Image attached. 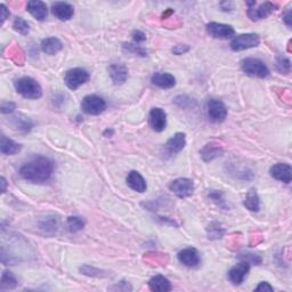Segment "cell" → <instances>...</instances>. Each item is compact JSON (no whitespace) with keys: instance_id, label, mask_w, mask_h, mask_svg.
Instances as JSON below:
<instances>
[{"instance_id":"obj_1","label":"cell","mask_w":292,"mask_h":292,"mask_svg":"<svg viewBox=\"0 0 292 292\" xmlns=\"http://www.w3.org/2000/svg\"><path fill=\"white\" fill-rule=\"evenodd\" d=\"M54 172V162L46 156H34L20 169L21 177L31 183H45Z\"/></svg>"},{"instance_id":"obj_2","label":"cell","mask_w":292,"mask_h":292,"mask_svg":"<svg viewBox=\"0 0 292 292\" xmlns=\"http://www.w3.org/2000/svg\"><path fill=\"white\" fill-rule=\"evenodd\" d=\"M14 86L16 92L28 100H38L43 96L41 86L33 78L23 77L17 79L14 82Z\"/></svg>"},{"instance_id":"obj_3","label":"cell","mask_w":292,"mask_h":292,"mask_svg":"<svg viewBox=\"0 0 292 292\" xmlns=\"http://www.w3.org/2000/svg\"><path fill=\"white\" fill-rule=\"evenodd\" d=\"M241 69L245 74L254 78H267L269 75V69L263 61L254 57H246L241 62Z\"/></svg>"},{"instance_id":"obj_4","label":"cell","mask_w":292,"mask_h":292,"mask_svg":"<svg viewBox=\"0 0 292 292\" xmlns=\"http://www.w3.org/2000/svg\"><path fill=\"white\" fill-rule=\"evenodd\" d=\"M91 79V74L87 70L82 69V67H74L66 71L64 75V82L66 87L71 89V91H77L79 87H81L82 85L87 84Z\"/></svg>"},{"instance_id":"obj_5","label":"cell","mask_w":292,"mask_h":292,"mask_svg":"<svg viewBox=\"0 0 292 292\" xmlns=\"http://www.w3.org/2000/svg\"><path fill=\"white\" fill-rule=\"evenodd\" d=\"M205 111L208 118L215 123L224 122L227 118V107L221 100L217 98H210L206 102Z\"/></svg>"},{"instance_id":"obj_6","label":"cell","mask_w":292,"mask_h":292,"mask_svg":"<svg viewBox=\"0 0 292 292\" xmlns=\"http://www.w3.org/2000/svg\"><path fill=\"white\" fill-rule=\"evenodd\" d=\"M259 44H260V38L258 34L245 33V34L236 35V37L233 38L230 46L232 51L242 52V51H245V49L257 47L259 46Z\"/></svg>"},{"instance_id":"obj_7","label":"cell","mask_w":292,"mask_h":292,"mask_svg":"<svg viewBox=\"0 0 292 292\" xmlns=\"http://www.w3.org/2000/svg\"><path fill=\"white\" fill-rule=\"evenodd\" d=\"M106 102L97 95H88L81 102V110L89 115H100L106 110Z\"/></svg>"},{"instance_id":"obj_8","label":"cell","mask_w":292,"mask_h":292,"mask_svg":"<svg viewBox=\"0 0 292 292\" xmlns=\"http://www.w3.org/2000/svg\"><path fill=\"white\" fill-rule=\"evenodd\" d=\"M205 30L206 33L215 39H230L234 37L235 34V30L233 26L217 23V22H210V23L206 24Z\"/></svg>"},{"instance_id":"obj_9","label":"cell","mask_w":292,"mask_h":292,"mask_svg":"<svg viewBox=\"0 0 292 292\" xmlns=\"http://www.w3.org/2000/svg\"><path fill=\"white\" fill-rule=\"evenodd\" d=\"M169 188L176 196L181 197V199H185V197L193 194L194 184L190 178H177L170 183Z\"/></svg>"},{"instance_id":"obj_10","label":"cell","mask_w":292,"mask_h":292,"mask_svg":"<svg viewBox=\"0 0 292 292\" xmlns=\"http://www.w3.org/2000/svg\"><path fill=\"white\" fill-rule=\"evenodd\" d=\"M277 6L274 5L273 3H264L260 4L257 7H249L248 11H246V14H248L249 19L254 22L262 21L264 19H266L269 15L276 11Z\"/></svg>"},{"instance_id":"obj_11","label":"cell","mask_w":292,"mask_h":292,"mask_svg":"<svg viewBox=\"0 0 292 292\" xmlns=\"http://www.w3.org/2000/svg\"><path fill=\"white\" fill-rule=\"evenodd\" d=\"M149 123L154 132H163L167 127V114L160 107H153L149 114Z\"/></svg>"},{"instance_id":"obj_12","label":"cell","mask_w":292,"mask_h":292,"mask_svg":"<svg viewBox=\"0 0 292 292\" xmlns=\"http://www.w3.org/2000/svg\"><path fill=\"white\" fill-rule=\"evenodd\" d=\"M249 271H250V264L246 262H241L228 271L227 277L234 285H240L244 282Z\"/></svg>"},{"instance_id":"obj_13","label":"cell","mask_w":292,"mask_h":292,"mask_svg":"<svg viewBox=\"0 0 292 292\" xmlns=\"http://www.w3.org/2000/svg\"><path fill=\"white\" fill-rule=\"evenodd\" d=\"M177 258L179 260V263L183 264L184 266L186 267H196L199 266L201 263V258H200V254L195 248H185L181 250L177 255Z\"/></svg>"},{"instance_id":"obj_14","label":"cell","mask_w":292,"mask_h":292,"mask_svg":"<svg viewBox=\"0 0 292 292\" xmlns=\"http://www.w3.org/2000/svg\"><path fill=\"white\" fill-rule=\"evenodd\" d=\"M271 176L278 182L290 184L292 181V169L289 163H276L269 169Z\"/></svg>"},{"instance_id":"obj_15","label":"cell","mask_w":292,"mask_h":292,"mask_svg":"<svg viewBox=\"0 0 292 292\" xmlns=\"http://www.w3.org/2000/svg\"><path fill=\"white\" fill-rule=\"evenodd\" d=\"M52 13L60 21H69L74 15V8L69 3L57 2L52 5Z\"/></svg>"},{"instance_id":"obj_16","label":"cell","mask_w":292,"mask_h":292,"mask_svg":"<svg viewBox=\"0 0 292 292\" xmlns=\"http://www.w3.org/2000/svg\"><path fill=\"white\" fill-rule=\"evenodd\" d=\"M224 154V149L218 143H208L200 150V156L204 162H210Z\"/></svg>"},{"instance_id":"obj_17","label":"cell","mask_w":292,"mask_h":292,"mask_svg":"<svg viewBox=\"0 0 292 292\" xmlns=\"http://www.w3.org/2000/svg\"><path fill=\"white\" fill-rule=\"evenodd\" d=\"M186 145V136L183 133L175 134L172 138L168 139L165 143L164 150L169 155H175L181 152Z\"/></svg>"},{"instance_id":"obj_18","label":"cell","mask_w":292,"mask_h":292,"mask_svg":"<svg viewBox=\"0 0 292 292\" xmlns=\"http://www.w3.org/2000/svg\"><path fill=\"white\" fill-rule=\"evenodd\" d=\"M151 82L161 89H170L175 87L176 79H175L173 74L167 73V72H155L152 75Z\"/></svg>"},{"instance_id":"obj_19","label":"cell","mask_w":292,"mask_h":292,"mask_svg":"<svg viewBox=\"0 0 292 292\" xmlns=\"http://www.w3.org/2000/svg\"><path fill=\"white\" fill-rule=\"evenodd\" d=\"M109 75L114 85H122L128 79V69L122 64H111L109 66Z\"/></svg>"},{"instance_id":"obj_20","label":"cell","mask_w":292,"mask_h":292,"mask_svg":"<svg viewBox=\"0 0 292 292\" xmlns=\"http://www.w3.org/2000/svg\"><path fill=\"white\" fill-rule=\"evenodd\" d=\"M28 12L32 15L35 20L43 22L47 19L48 10L46 4L40 2V0H31L28 3Z\"/></svg>"},{"instance_id":"obj_21","label":"cell","mask_w":292,"mask_h":292,"mask_svg":"<svg viewBox=\"0 0 292 292\" xmlns=\"http://www.w3.org/2000/svg\"><path fill=\"white\" fill-rule=\"evenodd\" d=\"M126 181H127V185L135 192L144 193L147 190V184L145 182V179H144L141 174L138 172H135V170L128 174Z\"/></svg>"},{"instance_id":"obj_22","label":"cell","mask_w":292,"mask_h":292,"mask_svg":"<svg viewBox=\"0 0 292 292\" xmlns=\"http://www.w3.org/2000/svg\"><path fill=\"white\" fill-rule=\"evenodd\" d=\"M150 290L154 292H168L173 290V285L167 277L162 275H154L149 281Z\"/></svg>"},{"instance_id":"obj_23","label":"cell","mask_w":292,"mask_h":292,"mask_svg":"<svg viewBox=\"0 0 292 292\" xmlns=\"http://www.w3.org/2000/svg\"><path fill=\"white\" fill-rule=\"evenodd\" d=\"M40 47H41V51L45 54H47V55H55V54L62 51L63 44L58 38L51 37L44 39L41 41V45H40Z\"/></svg>"},{"instance_id":"obj_24","label":"cell","mask_w":292,"mask_h":292,"mask_svg":"<svg viewBox=\"0 0 292 292\" xmlns=\"http://www.w3.org/2000/svg\"><path fill=\"white\" fill-rule=\"evenodd\" d=\"M21 151V145L19 143L13 141V139L7 138L6 136H2L0 139V152L5 155H13L19 153Z\"/></svg>"},{"instance_id":"obj_25","label":"cell","mask_w":292,"mask_h":292,"mask_svg":"<svg viewBox=\"0 0 292 292\" xmlns=\"http://www.w3.org/2000/svg\"><path fill=\"white\" fill-rule=\"evenodd\" d=\"M243 204L251 213H258L260 210V199L256 190H250L246 194Z\"/></svg>"},{"instance_id":"obj_26","label":"cell","mask_w":292,"mask_h":292,"mask_svg":"<svg viewBox=\"0 0 292 292\" xmlns=\"http://www.w3.org/2000/svg\"><path fill=\"white\" fill-rule=\"evenodd\" d=\"M17 280L14 274L10 271H4L2 275V282H0V289L4 290H13L17 286Z\"/></svg>"},{"instance_id":"obj_27","label":"cell","mask_w":292,"mask_h":292,"mask_svg":"<svg viewBox=\"0 0 292 292\" xmlns=\"http://www.w3.org/2000/svg\"><path fill=\"white\" fill-rule=\"evenodd\" d=\"M67 230L70 233H77L84 230L85 225H86V222L84 221L82 218L77 217V216H73V217H69L66 222Z\"/></svg>"},{"instance_id":"obj_28","label":"cell","mask_w":292,"mask_h":292,"mask_svg":"<svg viewBox=\"0 0 292 292\" xmlns=\"http://www.w3.org/2000/svg\"><path fill=\"white\" fill-rule=\"evenodd\" d=\"M206 233H208V237L210 240H218V239H222L224 233V228L222 227V225L219 223H211L210 225L206 228Z\"/></svg>"},{"instance_id":"obj_29","label":"cell","mask_w":292,"mask_h":292,"mask_svg":"<svg viewBox=\"0 0 292 292\" xmlns=\"http://www.w3.org/2000/svg\"><path fill=\"white\" fill-rule=\"evenodd\" d=\"M40 228L46 233H55L58 228V219L55 217L46 218L40 224Z\"/></svg>"},{"instance_id":"obj_30","label":"cell","mask_w":292,"mask_h":292,"mask_svg":"<svg viewBox=\"0 0 292 292\" xmlns=\"http://www.w3.org/2000/svg\"><path fill=\"white\" fill-rule=\"evenodd\" d=\"M13 28L16 31L23 35H26L30 32V24L25 20L22 19V17H17L15 19L14 23H13Z\"/></svg>"},{"instance_id":"obj_31","label":"cell","mask_w":292,"mask_h":292,"mask_svg":"<svg viewBox=\"0 0 292 292\" xmlns=\"http://www.w3.org/2000/svg\"><path fill=\"white\" fill-rule=\"evenodd\" d=\"M174 103L181 109H190L195 105V101L187 95H179L174 100Z\"/></svg>"},{"instance_id":"obj_32","label":"cell","mask_w":292,"mask_h":292,"mask_svg":"<svg viewBox=\"0 0 292 292\" xmlns=\"http://www.w3.org/2000/svg\"><path fill=\"white\" fill-rule=\"evenodd\" d=\"M15 127L17 129L22 130V132L28 133V132H30L31 128L33 127V123L31 122V120L29 118L19 116V118H15Z\"/></svg>"},{"instance_id":"obj_33","label":"cell","mask_w":292,"mask_h":292,"mask_svg":"<svg viewBox=\"0 0 292 292\" xmlns=\"http://www.w3.org/2000/svg\"><path fill=\"white\" fill-rule=\"evenodd\" d=\"M239 259L241 260V262H246V263H249V264H254V265H260L262 264V257L258 255H256V254H253V253H244V254H240L239 256Z\"/></svg>"},{"instance_id":"obj_34","label":"cell","mask_w":292,"mask_h":292,"mask_svg":"<svg viewBox=\"0 0 292 292\" xmlns=\"http://www.w3.org/2000/svg\"><path fill=\"white\" fill-rule=\"evenodd\" d=\"M209 197L216 204L222 206V208H226V202L225 199H224V194L221 191H210Z\"/></svg>"},{"instance_id":"obj_35","label":"cell","mask_w":292,"mask_h":292,"mask_svg":"<svg viewBox=\"0 0 292 292\" xmlns=\"http://www.w3.org/2000/svg\"><path fill=\"white\" fill-rule=\"evenodd\" d=\"M276 69L278 70V72H281V73H285V74L289 73L291 70L290 61L285 57H280L276 62Z\"/></svg>"},{"instance_id":"obj_36","label":"cell","mask_w":292,"mask_h":292,"mask_svg":"<svg viewBox=\"0 0 292 292\" xmlns=\"http://www.w3.org/2000/svg\"><path fill=\"white\" fill-rule=\"evenodd\" d=\"M16 110V104L13 102H3L2 106H0V112L3 114H10L13 113Z\"/></svg>"},{"instance_id":"obj_37","label":"cell","mask_w":292,"mask_h":292,"mask_svg":"<svg viewBox=\"0 0 292 292\" xmlns=\"http://www.w3.org/2000/svg\"><path fill=\"white\" fill-rule=\"evenodd\" d=\"M123 49H126V51H128L130 53L137 54V55L146 56V52L144 51V49H142L141 47H138V46H135V45H133V44H124Z\"/></svg>"},{"instance_id":"obj_38","label":"cell","mask_w":292,"mask_h":292,"mask_svg":"<svg viewBox=\"0 0 292 292\" xmlns=\"http://www.w3.org/2000/svg\"><path fill=\"white\" fill-rule=\"evenodd\" d=\"M132 37L134 39V41L135 43H137V44H141V43H144L146 40V34L142 32L141 30H135L133 34H132Z\"/></svg>"},{"instance_id":"obj_39","label":"cell","mask_w":292,"mask_h":292,"mask_svg":"<svg viewBox=\"0 0 292 292\" xmlns=\"http://www.w3.org/2000/svg\"><path fill=\"white\" fill-rule=\"evenodd\" d=\"M188 51H190V46H187V45H177L173 48V53L175 55H183Z\"/></svg>"},{"instance_id":"obj_40","label":"cell","mask_w":292,"mask_h":292,"mask_svg":"<svg viewBox=\"0 0 292 292\" xmlns=\"http://www.w3.org/2000/svg\"><path fill=\"white\" fill-rule=\"evenodd\" d=\"M255 291H274V287L267 282H260L259 285L255 287Z\"/></svg>"},{"instance_id":"obj_41","label":"cell","mask_w":292,"mask_h":292,"mask_svg":"<svg viewBox=\"0 0 292 292\" xmlns=\"http://www.w3.org/2000/svg\"><path fill=\"white\" fill-rule=\"evenodd\" d=\"M0 12H2V24H3L4 22H5L8 17H10V12H8L7 7L4 5V4L0 5Z\"/></svg>"},{"instance_id":"obj_42","label":"cell","mask_w":292,"mask_h":292,"mask_svg":"<svg viewBox=\"0 0 292 292\" xmlns=\"http://www.w3.org/2000/svg\"><path fill=\"white\" fill-rule=\"evenodd\" d=\"M283 22H284V23L290 28L291 26V11L290 10H287L285 14L283 15Z\"/></svg>"},{"instance_id":"obj_43","label":"cell","mask_w":292,"mask_h":292,"mask_svg":"<svg viewBox=\"0 0 292 292\" xmlns=\"http://www.w3.org/2000/svg\"><path fill=\"white\" fill-rule=\"evenodd\" d=\"M122 284H123V282H120L119 284H116L115 286L111 287V290H119V291H121V290H123V291L130 290V291H132V290H133V287H128V286H124V287H123Z\"/></svg>"},{"instance_id":"obj_44","label":"cell","mask_w":292,"mask_h":292,"mask_svg":"<svg viewBox=\"0 0 292 292\" xmlns=\"http://www.w3.org/2000/svg\"><path fill=\"white\" fill-rule=\"evenodd\" d=\"M0 184H2V193H5L6 192V186H7V183H6V179L2 177V179H0Z\"/></svg>"}]
</instances>
